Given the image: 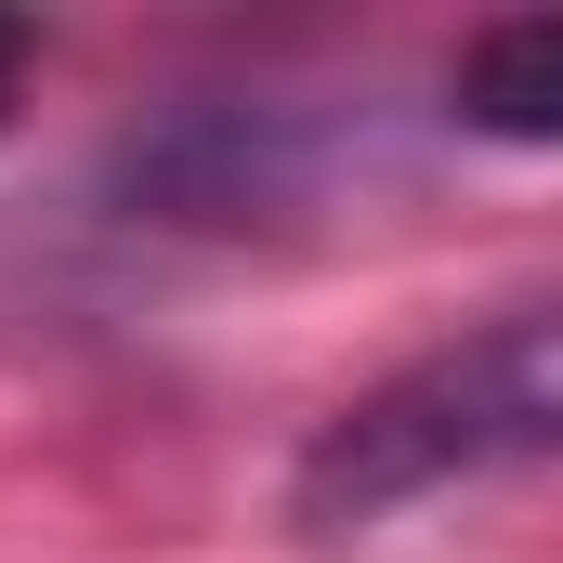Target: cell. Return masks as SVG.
I'll return each mask as SVG.
<instances>
[{
    "label": "cell",
    "mask_w": 563,
    "mask_h": 563,
    "mask_svg": "<svg viewBox=\"0 0 563 563\" xmlns=\"http://www.w3.org/2000/svg\"><path fill=\"white\" fill-rule=\"evenodd\" d=\"M525 459H563V301L459 328V341L407 354L394 380H367L301 445L288 511L314 538H354V525H394L445 485H485V472H525Z\"/></svg>",
    "instance_id": "cell-1"
},
{
    "label": "cell",
    "mask_w": 563,
    "mask_h": 563,
    "mask_svg": "<svg viewBox=\"0 0 563 563\" xmlns=\"http://www.w3.org/2000/svg\"><path fill=\"white\" fill-rule=\"evenodd\" d=\"M119 197L157 210V223H276L314 197V132L288 106H184L157 132L119 144Z\"/></svg>",
    "instance_id": "cell-2"
},
{
    "label": "cell",
    "mask_w": 563,
    "mask_h": 563,
    "mask_svg": "<svg viewBox=\"0 0 563 563\" xmlns=\"http://www.w3.org/2000/svg\"><path fill=\"white\" fill-rule=\"evenodd\" d=\"M459 119L498 144H563V13H511L459 53Z\"/></svg>",
    "instance_id": "cell-3"
},
{
    "label": "cell",
    "mask_w": 563,
    "mask_h": 563,
    "mask_svg": "<svg viewBox=\"0 0 563 563\" xmlns=\"http://www.w3.org/2000/svg\"><path fill=\"white\" fill-rule=\"evenodd\" d=\"M26 66H40V26L0 13V132H13V106H26Z\"/></svg>",
    "instance_id": "cell-4"
}]
</instances>
